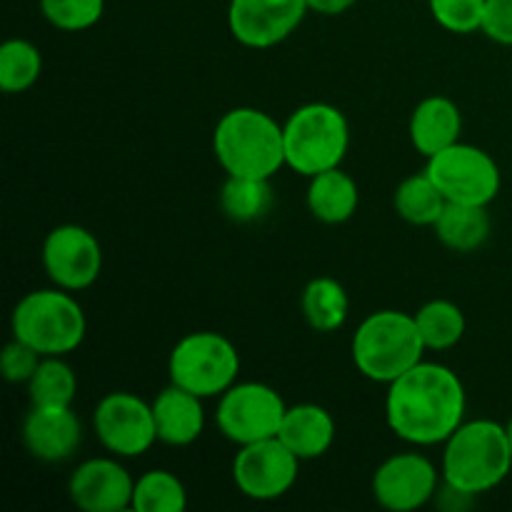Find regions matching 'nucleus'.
Here are the masks:
<instances>
[{
    "label": "nucleus",
    "mask_w": 512,
    "mask_h": 512,
    "mask_svg": "<svg viewBox=\"0 0 512 512\" xmlns=\"http://www.w3.org/2000/svg\"><path fill=\"white\" fill-rule=\"evenodd\" d=\"M43 73V55L38 45L25 38H10L0 45V88L8 95L33 88Z\"/></svg>",
    "instance_id": "nucleus-27"
},
{
    "label": "nucleus",
    "mask_w": 512,
    "mask_h": 512,
    "mask_svg": "<svg viewBox=\"0 0 512 512\" xmlns=\"http://www.w3.org/2000/svg\"><path fill=\"white\" fill-rule=\"evenodd\" d=\"M213 153L225 175L273 180L285 168L283 125L265 110L240 105L215 125Z\"/></svg>",
    "instance_id": "nucleus-2"
},
{
    "label": "nucleus",
    "mask_w": 512,
    "mask_h": 512,
    "mask_svg": "<svg viewBox=\"0 0 512 512\" xmlns=\"http://www.w3.org/2000/svg\"><path fill=\"white\" fill-rule=\"evenodd\" d=\"M93 430L98 443L118 458H138L158 443L153 403L125 390L100 398L93 413Z\"/></svg>",
    "instance_id": "nucleus-10"
},
{
    "label": "nucleus",
    "mask_w": 512,
    "mask_h": 512,
    "mask_svg": "<svg viewBox=\"0 0 512 512\" xmlns=\"http://www.w3.org/2000/svg\"><path fill=\"white\" fill-rule=\"evenodd\" d=\"M78 393V375L63 355H43L28 383L30 405L38 408H70Z\"/></svg>",
    "instance_id": "nucleus-26"
},
{
    "label": "nucleus",
    "mask_w": 512,
    "mask_h": 512,
    "mask_svg": "<svg viewBox=\"0 0 512 512\" xmlns=\"http://www.w3.org/2000/svg\"><path fill=\"white\" fill-rule=\"evenodd\" d=\"M25 450L40 463H65L83 443V425L70 408H38L33 405L23 420Z\"/></svg>",
    "instance_id": "nucleus-16"
},
{
    "label": "nucleus",
    "mask_w": 512,
    "mask_h": 512,
    "mask_svg": "<svg viewBox=\"0 0 512 512\" xmlns=\"http://www.w3.org/2000/svg\"><path fill=\"white\" fill-rule=\"evenodd\" d=\"M135 480L118 455L90 458L73 470L68 495L83 512H123L133 510Z\"/></svg>",
    "instance_id": "nucleus-15"
},
{
    "label": "nucleus",
    "mask_w": 512,
    "mask_h": 512,
    "mask_svg": "<svg viewBox=\"0 0 512 512\" xmlns=\"http://www.w3.org/2000/svg\"><path fill=\"white\" fill-rule=\"evenodd\" d=\"M188 508V488L170 470H148L135 480V512H183Z\"/></svg>",
    "instance_id": "nucleus-28"
},
{
    "label": "nucleus",
    "mask_w": 512,
    "mask_h": 512,
    "mask_svg": "<svg viewBox=\"0 0 512 512\" xmlns=\"http://www.w3.org/2000/svg\"><path fill=\"white\" fill-rule=\"evenodd\" d=\"M350 358L358 373L373 383L390 385L425 360V343L413 313L378 310L370 313L350 340Z\"/></svg>",
    "instance_id": "nucleus-4"
},
{
    "label": "nucleus",
    "mask_w": 512,
    "mask_h": 512,
    "mask_svg": "<svg viewBox=\"0 0 512 512\" xmlns=\"http://www.w3.org/2000/svg\"><path fill=\"white\" fill-rule=\"evenodd\" d=\"M300 310L303 318L315 333H335L345 325L350 315L348 290L340 280L330 275H320L305 285L300 295Z\"/></svg>",
    "instance_id": "nucleus-22"
},
{
    "label": "nucleus",
    "mask_w": 512,
    "mask_h": 512,
    "mask_svg": "<svg viewBox=\"0 0 512 512\" xmlns=\"http://www.w3.org/2000/svg\"><path fill=\"white\" fill-rule=\"evenodd\" d=\"M285 410H288V403L280 398L278 390L265 383L245 380V383L230 385L220 395L215 423L220 433L240 448V445L278 438Z\"/></svg>",
    "instance_id": "nucleus-9"
},
{
    "label": "nucleus",
    "mask_w": 512,
    "mask_h": 512,
    "mask_svg": "<svg viewBox=\"0 0 512 512\" xmlns=\"http://www.w3.org/2000/svg\"><path fill=\"white\" fill-rule=\"evenodd\" d=\"M43 355L35 348H30L23 340L13 338L5 345L3 355H0V370H3L5 380L13 385H28L33 373L38 370Z\"/></svg>",
    "instance_id": "nucleus-31"
},
{
    "label": "nucleus",
    "mask_w": 512,
    "mask_h": 512,
    "mask_svg": "<svg viewBox=\"0 0 512 512\" xmlns=\"http://www.w3.org/2000/svg\"><path fill=\"white\" fill-rule=\"evenodd\" d=\"M413 315L420 338L425 343V350L455 348L463 340L465 330H468V320H465L463 308L458 303H453V300H428Z\"/></svg>",
    "instance_id": "nucleus-24"
},
{
    "label": "nucleus",
    "mask_w": 512,
    "mask_h": 512,
    "mask_svg": "<svg viewBox=\"0 0 512 512\" xmlns=\"http://www.w3.org/2000/svg\"><path fill=\"white\" fill-rule=\"evenodd\" d=\"M273 208V188L268 178L228 175L220 188V210L233 223H255Z\"/></svg>",
    "instance_id": "nucleus-25"
},
{
    "label": "nucleus",
    "mask_w": 512,
    "mask_h": 512,
    "mask_svg": "<svg viewBox=\"0 0 512 512\" xmlns=\"http://www.w3.org/2000/svg\"><path fill=\"white\" fill-rule=\"evenodd\" d=\"M305 3H308L310 13L328 15V18H333V15L348 13V10L353 8L358 0H305Z\"/></svg>",
    "instance_id": "nucleus-33"
},
{
    "label": "nucleus",
    "mask_w": 512,
    "mask_h": 512,
    "mask_svg": "<svg viewBox=\"0 0 512 512\" xmlns=\"http://www.w3.org/2000/svg\"><path fill=\"white\" fill-rule=\"evenodd\" d=\"M13 338L40 355H68L83 345L88 333L85 310L70 290L45 288L23 295L10 318Z\"/></svg>",
    "instance_id": "nucleus-5"
},
{
    "label": "nucleus",
    "mask_w": 512,
    "mask_h": 512,
    "mask_svg": "<svg viewBox=\"0 0 512 512\" xmlns=\"http://www.w3.org/2000/svg\"><path fill=\"white\" fill-rule=\"evenodd\" d=\"M512 470V450L505 425L495 420H465L443 443V483L478 495L498 488Z\"/></svg>",
    "instance_id": "nucleus-3"
},
{
    "label": "nucleus",
    "mask_w": 512,
    "mask_h": 512,
    "mask_svg": "<svg viewBox=\"0 0 512 512\" xmlns=\"http://www.w3.org/2000/svg\"><path fill=\"white\" fill-rule=\"evenodd\" d=\"M505 433H508V443H510V450H512V418L505 423Z\"/></svg>",
    "instance_id": "nucleus-34"
},
{
    "label": "nucleus",
    "mask_w": 512,
    "mask_h": 512,
    "mask_svg": "<svg viewBox=\"0 0 512 512\" xmlns=\"http://www.w3.org/2000/svg\"><path fill=\"white\" fill-rule=\"evenodd\" d=\"M460 133H463V113L458 103L445 95H428L415 105L410 115V143L423 158H433L440 150L458 143Z\"/></svg>",
    "instance_id": "nucleus-18"
},
{
    "label": "nucleus",
    "mask_w": 512,
    "mask_h": 512,
    "mask_svg": "<svg viewBox=\"0 0 512 512\" xmlns=\"http://www.w3.org/2000/svg\"><path fill=\"white\" fill-rule=\"evenodd\" d=\"M40 260L58 288L80 293L98 283L103 273V248L88 228L75 223L58 225L43 240Z\"/></svg>",
    "instance_id": "nucleus-12"
},
{
    "label": "nucleus",
    "mask_w": 512,
    "mask_h": 512,
    "mask_svg": "<svg viewBox=\"0 0 512 512\" xmlns=\"http://www.w3.org/2000/svg\"><path fill=\"white\" fill-rule=\"evenodd\" d=\"M278 438L288 445V450L300 463L318 460L333 448L335 420L330 410L318 403L288 405Z\"/></svg>",
    "instance_id": "nucleus-19"
},
{
    "label": "nucleus",
    "mask_w": 512,
    "mask_h": 512,
    "mask_svg": "<svg viewBox=\"0 0 512 512\" xmlns=\"http://www.w3.org/2000/svg\"><path fill=\"white\" fill-rule=\"evenodd\" d=\"M443 473L423 453H398L378 465L373 473V498L390 512H413L433 503Z\"/></svg>",
    "instance_id": "nucleus-13"
},
{
    "label": "nucleus",
    "mask_w": 512,
    "mask_h": 512,
    "mask_svg": "<svg viewBox=\"0 0 512 512\" xmlns=\"http://www.w3.org/2000/svg\"><path fill=\"white\" fill-rule=\"evenodd\" d=\"M468 393L448 365L420 360L388 385L385 423L395 438L418 448L443 445L465 423Z\"/></svg>",
    "instance_id": "nucleus-1"
},
{
    "label": "nucleus",
    "mask_w": 512,
    "mask_h": 512,
    "mask_svg": "<svg viewBox=\"0 0 512 512\" xmlns=\"http://www.w3.org/2000/svg\"><path fill=\"white\" fill-rule=\"evenodd\" d=\"M433 230L435 238L453 253H473L488 243L493 223L485 205L448 203Z\"/></svg>",
    "instance_id": "nucleus-21"
},
{
    "label": "nucleus",
    "mask_w": 512,
    "mask_h": 512,
    "mask_svg": "<svg viewBox=\"0 0 512 512\" xmlns=\"http://www.w3.org/2000/svg\"><path fill=\"white\" fill-rule=\"evenodd\" d=\"M230 475L240 495L255 503H270L288 495L298 483L300 460L290 453L283 440L268 438L240 445Z\"/></svg>",
    "instance_id": "nucleus-11"
},
{
    "label": "nucleus",
    "mask_w": 512,
    "mask_h": 512,
    "mask_svg": "<svg viewBox=\"0 0 512 512\" xmlns=\"http://www.w3.org/2000/svg\"><path fill=\"white\" fill-rule=\"evenodd\" d=\"M308 210L325 225H343L358 213L360 188L343 168H330L308 178Z\"/></svg>",
    "instance_id": "nucleus-20"
},
{
    "label": "nucleus",
    "mask_w": 512,
    "mask_h": 512,
    "mask_svg": "<svg viewBox=\"0 0 512 512\" xmlns=\"http://www.w3.org/2000/svg\"><path fill=\"white\" fill-rule=\"evenodd\" d=\"M240 353L225 335L213 330L188 333L175 343L168 358L170 383L190 390L198 398H220L238 383Z\"/></svg>",
    "instance_id": "nucleus-7"
},
{
    "label": "nucleus",
    "mask_w": 512,
    "mask_h": 512,
    "mask_svg": "<svg viewBox=\"0 0 512 512\" xmlns=\"http://www.w3.org/2000/svg\"><path fill=\"white\" fill-rule=\"evenodd\" d=\"M308 13L305 0H230L228 28L245 48L265 50L288 40Z\"/></svg>",
    "instance_id": "nucleus-14"
},
{
    "label": "nucleus",
    "mask_w": 512,
    "mask_h": 512,
    "mask_svg": "<svg viewBox=\"0 0 512 512\" xmlns=\"http://www.w3.org/2000/svg\"><path fill=\"white\" fill-rule=\"evenodd\" d=\"M493 43L512 45V0H488L485 3L483 30Z\"/></svg>",
    "instance_id": "nucleus-32"
},
{
    "label": "nucleus",
    "mask_w": 512,
    "mask_h": 512,
    "mask_svg": "<svg viewBox=\"0 0 512 512\" xmlns=\"http://www.w3.org/2000/svg\"><path fill=\"white\" fill-rule=\"evenodd\" d=\"M485 3L488 0H428L435 23L455 35H470L483 30Z\"/></svg>",
    "instance_id": "nucleus-30"
},
{
    "label": "nucleus",
    "mask_w": 512,
    "mask_h": 512,
    "mask_svg": "<svg viewBox=\"0 0 512 512\" xmlns=\"http://www.w3.org/2000/svg\"><path fill=\"white\" fill-rule=\"evenodd\" d=\"M285 165L313 178L323 170L340 168L350 148V123L330 103H305L283 123Z\"/></svg>",
    "instance_id": "nucleus-6"
},
{
    "label": "nucleus",
    "mask_w": 512,
    "mask_h": 512,
    "mask_svg": "<svg viewBox=\"0 0 512 512\" xmlns=\"http://www.w3.org/2000/svg\"><path fill=\"white\" fill-rule=\"evenodd\" d=\"M425 173L435 180L448 203L488 208L503 188L500 165L493 155L463 140L428 158Z\"/></svg>",
    "instance_id": "nucleus-8"
},
{
    "label": "nucleus",
    "mask_w": 512,
    "mask_h": 512,
    "mask_svg": "<svg viewBox=\"0 0 512 512\" xmlns=\"http://www.w3.org/2000/svg\"><path fill=\"white\" fill-rule=\"evenodd\" d=\"M40 13L63 33H83L100 23L105 0H40Z\"/></svg>",
    "instance_id": "nucleus-29"
},
{
    "label": "nucleus",
    "mask_w": 512,
    "mask_h": 512,
    "mask_svg": "<svg viewBox=\"0 0 512 512\" xmlns=\"http://www.w3.org/2000/svg\"><path fill=\"white\" fill-rule=\"evenodd\" d=\"M448 200L440 193L435 180L428 173H415L400 180L393 193V208L405 223L418 225V228H433L438 223L440 213L445 210Z\"/></svg>",
    "instance_id": "nucleus-23"
},
{
    "label": "nucleus",
    "mask_w": 512,
    "mask_h": 512,
    "mask_svg": "<svg viewBox=\"0 0 512 512\" xmlns=\"http://www.w3.org/2000/svg\"><path fill=\"white\" fill-rule=\"evenodd\" d=\"M153 415L158 443L170 445V448H188L195 440H200L205 430L203 398L175 383L155 395Z\"/></svg>",
    "instance_id": "nucleus-17"
}]
</instances>
